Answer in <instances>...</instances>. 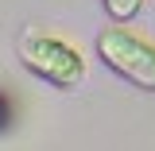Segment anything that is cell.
Wrapping results in <instances>:
<instances>
[{
	"instance_id": "cell-1",
	"label": "cell",
	"mask_w": 155,
	"mask_h": 151,
	"mask_svg": "<svg viewBox=\"0 0 155 151\" xmlns=\"http://www.w3.org/2000/svg\"><path fill=\"white\" fill-rule=\"evenodd\" d=\"M97 58L116 77H124L128 85L143 89V93H155V39L113 19L109 27L97 31Z\"/></svg>"
},
{
	"instance_id": "cell-2",
	"label": "cell",
	"mask_w": 155,
	"mask_h": 151,
	"mask_svg": "<svg viewBox=\"0 0 155 151\" xmlns=\"http://www.w3.org/2000/svg\"><path fill=\"white\" fill-rule=\"evenodd\" d=\"M19 62L31 70L35 77H43L54 89H74L78 81L85 77V54L78 51L70 39L54 35V31H39L27 27L19 35Z\"/></svg>"
},
{
	"instance_id": "cell-3",
	"label": "cell",
	"mask_w": 155,
	"mask_h": 151,
	"mask_svg": "<svg viewBox=\"0 0 155 151\" xmlns=\"http://www.w3.org/2000/svg\"><path fill=\"white\" fill-rule=\"evenodd\" d=\"M109 19H120V23H132L140 12H143V0H101Z\"/></svg>"
},
{
	"instance_id": "cell-4",
	"label": "cell",
	"mask_w": 155,
	"mask_h": 151,
	"mask_svg": "<svg viewBox=\"0 0 155 151\" xmlns=\"http://www.w3.org/2000/svg\"><path fill=\"white\" fill-rule=\"evenodd\" d=\"M0 132H8V113H4V93H0Z\"/></svg>"
}]
</instances>
